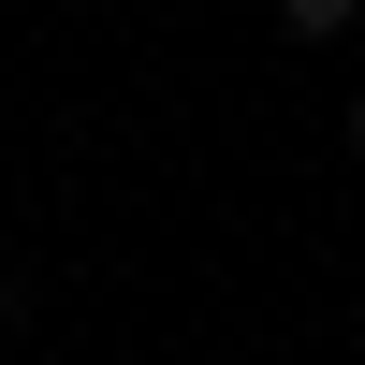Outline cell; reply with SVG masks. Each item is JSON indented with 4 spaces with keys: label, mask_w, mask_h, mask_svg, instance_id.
<instances>
[{
    "label": "cell",
    "mask_w": 365,
    "mask_h": 365,
    "mask_svg": "<svg viewBox=\"0 0 365 365\" xmlns=\"http://www.w3.org/2000/svg\"><path fill=\"white\" fill-rule=\"evenodd\" d=\"M351 15H365V0H278V29H292V44H336Z\"/></svg>",
    "instance_id": "cell-1"
},
{
    "label": "cell",
    "mask_w": 365,
    "mask_h": 365,
    "mask_svg": "<svg viewBox=\"0 0 365 365\" xmlns=\"http://www.w3.org/2000/svg\"><path fill=\"white\" fill-rule=\"evenodd\" d=\"M351 161H365V88H351Z\"/></svg>",
    "instance_id": "cell-2"
},
{
    "label": "cell",
    "mask_w": 365,
    "mask_h": 365,
    "mask_svg": "<svg viewBox=\"0 0 365 365\" xmlns=\"http://www.w3.org/2000/svg\"><path fill=\"white\" fill-rule=\"evenodd\" d=\"M0 322H15V292H0Z\"/></svg>",
    "instance_id": "cell-3"
}]
</instances>
